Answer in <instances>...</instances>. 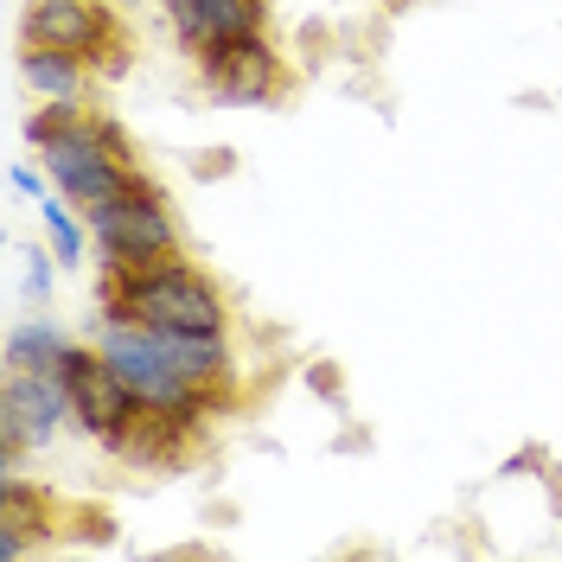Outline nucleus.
<instances>
[{
	"instance_id": "10",
	"label": "nucleus",
	"mask_w": 562,
	"mask_h": 562,
	"mask_svg": "<svg viewBox=\"0 0 562 562\" xmlns=\"http://www.w3.org/2000/svg\"><path fill=\"white\" fill-rule=\"evenodd\" d=\"M90 58L77 52H45V45H20V77L33 83L45 103H83L90 97Z\"/></svg>"
},
{
	"instance_id": "12",
	"label": "nucleus",
	"mask_w": 562,
	"mask_h": 562,
	"mask_svg": "<svg viewBox=\"0 0 562 562\" xmlns=\"http://www.w3.org/2000/svg\"><path fill=\"white\" fill-rule=\"evenodd\" d=\"M70 199L58 192V199H38V217H45V237H52V256L58 262H83V224L70 217Z\"/></svg>"
},
{
	"instance_id": "17",
	"label": "nucleus",
	"mask_w": 562,
	"mask_h": 562,
	"mask_svg": "<svg viewBox=\"0 0 562 562\" xmlns=\"http://www.w3.org/2000/svg\"><path fill=\"white\" fill-rule=\"evenodd\" d=\"M26 262H33V269H26V288H33V294H52V276H45V256H26Z\"/></svg>"
},
{
	"instance_id": "3",
	"label": "nucleus",
	"mask_w": 562,
	"mask_h": 562,
	"mask_svg": "<svg viewBox=\"0 0 562 562\" xmlns=\"http://www.w3.org/2000/svg\"><path fill=\"white\" fill-rule=\"evenodd\" d=\"M20 45H45V52H77V58H103V77L128 70V33L115 26L103 0H33L20 13Z\"/></svg>"
},
{
	"instance_id": "1",
	"label": "nucleus",
	"mask_w": 562,
	"mask_h": 562,
	"mask_svg": "<svg viewBox=\"0 0 562 562\" xmlns=\"http://www.w3.org/2000/svg\"><path fill=\"white\" fill-rule=\"evenodd\" d=\"M97 314L140 319V326H173V333H224V294L205 269L154 262V269H109L97 276Z\"/></svg>"
},
{
	"instance_id": "5",
	"label": "nucleus",
	"mask_w": 562,
	"mask_h": 562,
	"mask_svg": "<svg viewBox=\"0 0 562 562\" xmlns=\"http://www.w3.org/2000/svg\"><path fill=\"white\" fill-rule=\"evenodd\" d=\"M65 384H70V422H77L83 435H97L103 448H115L122 428H128L135 409H140V396L122 384V371H115L97 346H77L70 364H65Z\"/></svg>"
},
{
	"instance_id": "14",
	"label": "nucleus",
	"mask_w": 562,
	"mask_h": 562,
	"mask_svg": "<svg viewBox=\"0 0 562 562\" xmlns=\"http://www.w3.org/2000/svg\"><path fill=\"white\" fill-rule=\"evenodd\" d=\"M307 390H314L319 403H333V409L346 403V384H339V371H333L326 358H319V364H307Z\"/></svg>"
},
{
	"instance_id": "7",
	"label": "nucleus",
	"mask_w": 562,
	"mask_h": 562,
	"mask_svg": "<svg viewBox=\"0 0 562 562\" xmlns=\"http://www.w3.org/2000/svg\"><path fill=\"white\" fill-rule=\"evenodd\" d=\"M167 26H173V38L192 58H205L224 38L262 33L269 26V0H167Z\"/></svg>"
},
{
	"instance_id": "6",
	"label": "nucleus",
	"mask_w": 562,
	"mask_h": 562,
	"mask_svg": "<svg viewBox=\"0 0 562 562\" xmlns=\"http://www.w3.org/2000/svg\"><path fill=\"white\" fill-rule=\"evenodd\" d=\"M199 70H205L211 97H224V103H276L281 97V58L262 33H237L211 45Z\"/></svg>"
},
{
	"instance_id": "13",
	"label": "nucleus",
	"mask_w": 562,
	"mask_h": 562,
	"mask_svg": "<svg viewBox=\"0 0 562 562\" xmlns=\"http://www.w3.org/2000/svg\"><path fill=\"white\" fill-rule=\"evenodd\" d=\"M70 518H77V525H70L77 543H115V518H109V505H77Z\"/></svg>"
},
{
	"instance_id": "15",
	"label": "nucleus",
	"mask_w": 562,
	"mask_h": 562,
	"mask_svg": "<svg viewBox=\"0 0 562 562\" xmlns=\"http://www.w3.org/2000/svg\"><path fill=\"white\" fill-rule=\"evenodd\" d=\"M231 160H237L231 147H211V154H199L192 167H199V179H224V173H231Z\"/></svg>"
},
{
	"instance_id": "2",
	"label": "nucleus",
	"mask_w": 562,
	"mask_h": 562,
	"mask_svg": "<svg viewBox=\"0 0 562 562\" xmlns=\"http://www.w3.org/2000/svg\"><path fill=\"white\" fill-rule=\"evenodd\" d=\"M83 224H90V237H97L109 269H154V262H179L186 256L179 224H173V211H167V192L147 173H135L109 205L90 211Z\"/></svg>"
},
{
	"instance_id": "4",
	"label": "nucleus",
	"mask_w": 562,
	"mask_h": 562,
	"mask_svg": "<svg viewBox=\"0 0 562 562\" xmlns=\"http://www.w3.org/2000/svg\"><path fill=\"white\" fill-rule=\"evenodd\" d=\"M70 422V384L58 371H7L0 396V473H20L26 448H45Z\"/></svg>"
},
{
	"instance_id": "11",
	"label": "nucleus",
	"mask_w": 562,
	"mask_h": 562,
	"mask_svg": "<svg viewBox=\"0 0 562 562\" xmlns=\"http://www.w3.org/2000/svg\"><path fill=\"white\" fill-rule=\"evenodd\" d=\"M70 351L77 346H70L65 333H52L45 319H26V326L7 333V371H58V378H65Z\"/></svg>"
},
{
	"instance_id": "16",
	"label": "nucleus",
	"mask_w": 562,
	"mask_h": 562,
	"mask_svg": "<svg viewBox=\"0 0 562 562\" xmlns=\"http://www.w3.org/2000/svg\"><path fill=\"white\" fill-rule=\"evenodd\" d=\"M7 186H13V192H26V199H45V179H38L33 167H13V173H7Z\"/></svg>"
},
{
	"instance_id": "9",
	"label": "nucleus",
	"mask_w": 562,
	"mask_h": 562,
	"mask_svg": "<svg viewBox=\"0 0 562 562\" xmlns=\"http://www.w3.org/2000/svg\"><path fill=\"white\" fill-rule=\"evenodd\" d=\"M52 518H58V498L20 473H0V557H26L33 543L52 537Z\"/></svg>"
},
{
	"instance_id": "8",
	"label": "nucleus",
	"mask_w": 562,
	"mask_h": 562,
	"mask_svg": "<svg viewBox=\"0 0 562 562\" xmlns=\"http://www.w3.org/2000/svg\"><path fill=\"white\" fill-rule=\"evenodd\" d=\"M199 409H173V403H140L135 422L122 428V441H115V454L135 460V467H173L186 460L192 448V435H199Z\"/></svg>"
}]
</instances>
